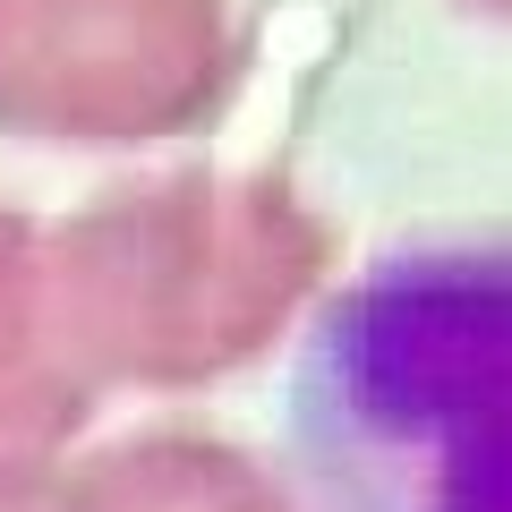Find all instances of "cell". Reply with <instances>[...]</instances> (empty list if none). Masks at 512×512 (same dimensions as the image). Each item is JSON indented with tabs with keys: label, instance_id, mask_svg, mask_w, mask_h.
Instances as JSON below:
<instances>
[{
	"label": "cell",
	"instance_id": "obj_1",
	"mask_svg": "<svg viewBox=\"0 0 512 512\" xmlns=\"http://www.w3.org/2000/svg\"><path fill=\"white\" fill-rule=\"evenodd\" d=\"M325 410L376 512H512V256L376 274L325 333Z\"/></svg>",
	"mask_w": 512,
	"mask_h": 512
}]
</instances>
